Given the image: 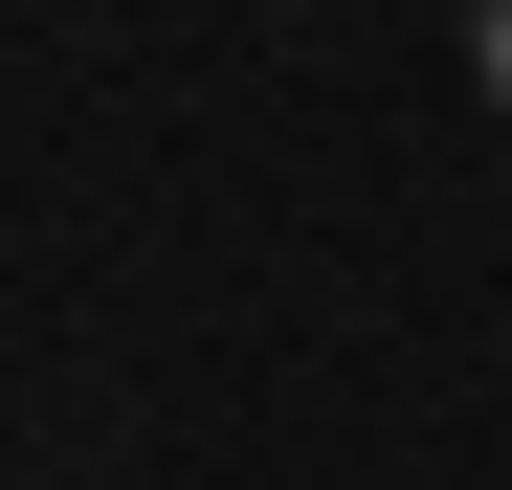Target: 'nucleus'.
I'll list each match as a JSON object with an SVG mask.
<instances>
[{"label":"nucleus","mask_w":512,"mask_h":490,"mask_svg":"<svg viewBox=\"0 0 512 490\" xmlns=\"http://www.w3.org/2000/svg\"><path fill=\"white\" fill-rule=\"evenodd\" d=\"M468 90H490V112H512V0H468Z\"/></svg>","instance_id":"f257e3e1"}]
</instances>
